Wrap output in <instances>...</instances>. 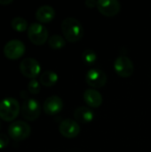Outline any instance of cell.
I'll return each mask as SVG.
<instances>
[{"mask_svg":"<svg viewBox=\"0 0 151 152\" xmlns=\"http://www.w3.org/2000/svg\"><path fill=\"white\" fill-rule=\"evenodd\" d=\"M96 7L102 15L113 17L119 12L121 4L117 0H98Z\"/></svg>","mask_w":151,"mask_h":152,"instance_id":"10","label":"cell"},{"mask_svg":"<svg viewBox=\"0 0 151 152\" xmlns=\"http://www.w3.org/2000/svg\"><path fill=\"white\" fill-rule=\"evenodd\" d=\"M40 113L41 106L36 99L28 98L24 100L21 107V114L26 120L34 121L40 116Z\"/></svg>","mask_w":151,"mask_h":152,"instance_id":"5","label":"cell"},{"mask_svg":"<svg viewBox=\"0 0 151 152\" xmlns=\"http://www.w3.org/2000/svg\"><path fill=\"white\" fill-rule=\"evenodd\" d=\"M28 37L29 40L36 45H42L49 39L47 28L39 22H33L28 26Z\"/></svg>","mask_w":151,"mask_h":152,"instance_id":"4","label":"cell"},{"mask_svg":"<svg viewBox=\"0 0 151 152\" xmlns=\"http://www.w3.org/2000/svg\"><path fill=\"white\" fill-rule=\"evenodd\" d=\"M11 26L14 30L18 32H23L28 28L26 19L20 17V16H16L11 20Z\"/></svg>","mask_w":151,"mask_h":152,"instance_id":"17","label":"cell"},{"mask_svg":"<svg viewBox=\"0 0 151 152\" xmlns=\"http://www.w3.org/2000/svg\"><path fill=\"white\" fill-rule=\"evenodd\" d=\"M20 70L24 77L33 79L39 75L41 71V66L36 59L28 57L20 61Z\"/></svg>","mask_w":151,"mask_h":152,"instance_id":"7","label":"cell"},{"mask_svg":"<svg viewBox=\"0 0 151 152\" xmlns=\"http://www.w3.org/2000/svg\"><path fill=\"white\" fill-rule=\"evenodd\" d=\"M0 126H1V123H0Z\"/></svg>","mask_w":151,"mask_h":152,"instance_id":"24","label":"cell"},{"mask_svg":"<svg viewBox=\"0 0 151 152\" xmlns=\"http://www.w3.org/2000/svg\"><path fill=\"white\" fill-rule=\"evenodd\" d=\"M28 90L32 94H37L41 90L40 83L36 78L31 79L28 84Z\"/></svg>","mask_w":151,"mask_h":152,"instance_id":"20","label":"cell"},{"mask_svg":"<svg viewBox=\"0 0 151 152\" xmlns=\"http://www.w3.org/2000/svg\"><path fill=\"white\" fill-rule=\"evenodd\" d=\"M58 79H59V77L57 73H55L53 70H46L41 74L39 82L44 86L51 87V86H53L58 82Z\"/></svg>","mask_w":151,"mask_h":152,"instance_id":"16","label":"cell"},{"mask_svg":"<svg viewBox=\"0 0 151 152\" xmlns=\"http://www.w3.org/2000/svg\"><path fill=\"white\" fill-rule=\"evenodd\" d=\"M20 107L19 102L13 97H6L0 102V118L10 122L19 115Z\"/></svg>","mask_w":151,"mask_h":152,"instance_id":"2","label":"cell"},{"mask_svg":"<svg viewBox=\"0 0 151 152\" xmlns=\"http://www.w3.org/2000/svg\"><path fill=\"white\" fill-rule=\"evenodd\" d=\"M85 4L89 7V8H93L94 6L97 5V1H93V0H86L85 2Z\"/></svg>","mask_w":151,"mask_h":152,"instance_id":"22","label":"cell"},{"mask_svg":"<svg viewBox=\"0 0 151 152\" xmlns=\"http://www.w3.org/2000/svg\"><path fill=\"white\" fill-rule=\"evenodd\" d=\"M84 100L85 103L92 108H98L102 103V96L95 89L85 90L84 93Z\"/></svg>","mask_w":151,"mask_h":152,"instance_id":"14","label":"cell"},{"mask_svg":"<svg viewBox=\"0 0 151 152\" xmlns=\"http://www.w3.org/2000/svg\"><path fill=\"white\" fill-rule=\"evenodd\" d=\"M26 50V46L21 40L12 39L4 46V54L10 60H17L21 57Z\"/></svg>","mask_w":151,"mask_h":152,"instance_id":"6","label":"cell"},{"mask_svg":"<svg viewBox=\"0 0 151 152\" xmlns=\"http://www.w3.org/2000/svg\"><path fill=\"white\" fill-rule=\"evenodd\" d=\"M31 134V128L28 123L22 120L12 122L8 127V134L10 137L16 141L20 142L26 140Z\"/></svg>","mask_w":151,"mask_h":152,"instance_id":"3","label":"cell"},{"mask_svg":"<svg viewBox=\"0 0 151 152\" xmlns=\"http://www.w3.org/2000/svg\"><path fill=\"white\" fill-rule=\"evenodd\" d=\"M55 16V11L51 5L44 4L37 8L36 12V18L42 23H48L53 20Z\"/></svg>","mask_w":151,"mask_h":152,"instance_id":"13","label":"cell"},{"mask_svg":"<svg viewBox=\"0 0 151 152\" xmlns=\"http://www.w3.org/2000/svg\"><path fill=\"white\" fill-rule=\"evenodd\" d=\"M43 109H44V113L49 116L56 115L62 110L63 102L59 96H56V95L50 96L45 99L44 105H43Z\"/></svg>","mask_w":151,"mask_h":152,"instance_id":"12","label":"cell"},{"mask_svg":"<svg viewBox=\"0 0 151 152\" xmlns=\"http://www.w3.org/2000/svg\"><path fill=\"white\" fill-rule=\"evenodd\" d=\"M74 118L77 120V122L86 124L90 123L94 118V113L92 110H90L87 107H78L74 111Z\"/></svg>","mask_w":151,"mask_h":152,"instance_id":"15","label":"cell"},{"mask_svg":"<svg viewBox=\"0 0 151 152\" xmlns=\"http://www.w3.org/2000/svg\"><path fill=\"white\" fill-rule=\"evenodd\" d=\"M59 131L62 136L68 139H72L79 134L80 127L77 121L67 118L61 122L59 126Z\"/></svg>","mask_w":151,"mask_h":152,"instance_id":"11","label":"cell"},{"mask_svg":"<svg viewBox=\"0 0 151 152\" xmlns=\"http://www.w3.org/2000/svg\"><path fill=\"white\" fill-rule=\"evenodd\" d=\"M108 77L104 71L99 69H91L85 75V81L88 86L94 88H101L107 83Z\"/></svg>","mask_w":151,"mask_h":152,"instance_id":"9","label":"cell"},{"mask_svg":"<svg viewBox=\"0 0 151 152\" xmlns=\"http://www.w3.org/2000/svg\"><path fill=\"white\" fill-rule=\"evenodd\" d=\"M12 2V0H0V4H9Z\"/></svg>","mask_w":151,"mask_h":152,"instance_id":"23","label":"cell"},{"mask_svg":"<svg viewBox=\"0 0 151 152\" xmlns=\"http://www.w3.org/2000/svg\"><path fill=\"white\" fill-rule=\"evenodd\" d=\"M65 38L60 35H53L48 39V45L52 49L58 50L65 46Z\"/></svg>","mask_w":151,"mask_h":152,"instance_id":"18","label":"cell"},{"mask_svg":"<svg viewBox=\"0 0 151 152\" xmlns=\"http://www.w3.org/2000/svg\"><path fill=\"white\" fill-rule=\"evenodd\" d=\"M9 144V137L4 134H0V150L4 149Z\"/></svg>","mask_w":151,"mask_h":152,"instance_id":"21","label":"cell"},{"mask_svg":"<svg viewBox=\"0 0 151 152\" xmlns=\"http://www.w3.org/2000/svg\"><path fill=\"white\" fill-rule=\"evenodd\" d=\"M114 69L121 77H129L134 71V66L130 58L121 55L116 59L114 62Z\"/></svg>","mask_w":151,"mask_h":152,"instance_id":"8","label":"cell"},{"mask_svg":"<svg viewBox=\"0 0 151 152\" xmlns=\"http://www.w3.org/2000/svg\"><path fill=\"white\" fill-rule=\"evenodd\" d=\"M82 60L86 65H93L97 60V54L92 49H85L82 53Z\"/></svg>","mask_w":151,"mask_h":152,"instance_id":"19","label":"cell"},{"mask_svg":"<svg viewBox=\"0 0 151 152\" xmlns=\"http://www.w3.org/2000/svg\"><path fill=\"white\" fill-rule=\"evenodd\" d=\"M61 31L65 39L70 43H76L82 39L85 30L81 22L72 17H68L61 23Z\"/></svg>","mask_w":151,"mask_h":152,"instance_id":"1","label":"cell"}]
</instances>
